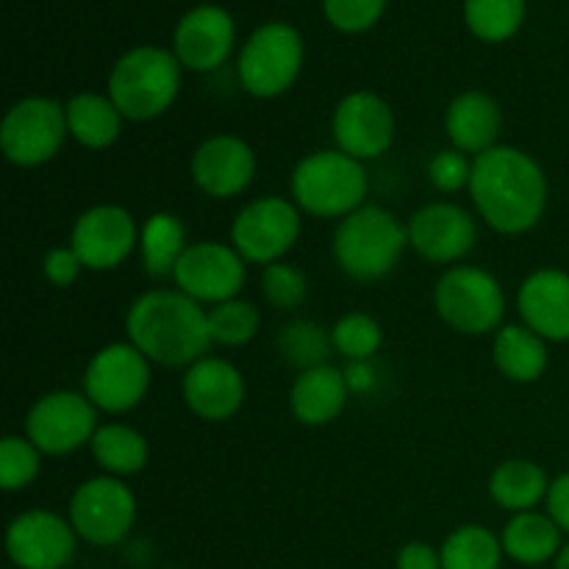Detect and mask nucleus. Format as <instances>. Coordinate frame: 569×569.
<instances>
[{
  "label": "nucleus",
  "mask_w": 569,
  "mask_h": 569,
  "mask_svg": "<svg viewBox=\"0 0 569 569\" xmlns=\"http://www.w3.org/2000/svg\"><path fill=\"white\" fill-rule=\"evenodd\" d=\"M67 128L70 137L76 139L81 148L89 150H106L120 139L122 120L120 109L109 94L98 92H78L67 100Z\"/></svg>",
  "instance_id": "393cba45"
},
{
  "label": "nucleus",
  "mask_w": 569,
  "mask_h": 569,
  "mask_svg": "<svg viewBox=\"0 0 569 569\" xmlns=\"http://www.w3.org/2000/svg\"><path fill=\"white\" fill-rule=\"evenodd\" d=\"M331 133L342 153L370 161L392 148L398 120H395L392 106L381 94L359 89L339 100L331 117Z\"/></svg>",
  "instance_id": "dca6fc26"
},
{
  "label": "nucleus",
  "mask_w": 569,
  "mask_h": 569,
  "mask_svg": "<svg viewBox=\"0 0 569 569\" xmlns=\"http://www.w3.org/2000/svg\"><path fill=\"white\" fill-rule=\"evenodd\" d=\"M472 176V159L456 148H442L433 153L428 161V178H431L433 189L442 194H453L459 189L470 187Z\"/></svg>",
  "instance_id": "4c0bfd02"
},
{
  "label": "nucleus",
  "mask_w": 569,
  "mask_h": 569,
  "mask_svg": "<svg viewBox=\"0 0 569 569\" xmlns=\"http://www.w3.org/2000/svg\"><path fill=\"white\" fill-rule=\"evenodd\" d=\"M331 342L339 356L359 365V361H370L378 353L383 342V328L372 315L348 311V315H342L333 322Z\"/></svg>",
  "instance_id": "72a5a7b5"
},
{
  "label": "nucleus",
  "mask_w": 569,
  "mask_h": 569,
  "mask_svg": "<svg viewBox=\"0 0 569 569\" xmlns=\"http://www.w3.org/2000/svg\"><path fill=\"white\" fill-rule=\"evenodd\" d=\"M244 264L248 261L239 256L233 244L203 239V242H194L183 250L181 261L172 272V281H176V289L198 300L200 306H217L239 298L244 278H248Z\"/></svg>",
  "instance_id": "ddd939ff"
},
{
  "label": "nucleus",
  "mask_w": 569,
  "mask_h": 569,
  "mask_svg": "<svg viewBox=\"0 0 569 569\" xmlns=\"http://www.w3.org/2000/svg\"><path fill=\"white\" fill-rule=\"evenodd\" d=\"M67 137V109L42 94L17 100L0 122V148L14 167L48 164Z\"/></svg>",
  "instance_id": "6e6552de"
},
{
  "label": "nucleus",
  "mask_w": 569,
  "mask_h": 569,
  "mask_svg": "<svg viewBox=\"0 0 569 569\" xmlns=\"http://www.w3.org/2000/svg\"><path fill=\"white\" fill-rule=\"evenodd\" d=\"M406 248H409V231L403 222L389 209L372 203L339 220L331 242L339 270L359 283L387 278L398 267Z\"/></svg>",
  "instance_id": "7ed1b4c3"
},
{
  "label": "nucleus",
  "mask_w": 569,
  "mask_h": 569,
  "mask_svg": "<svg viewBox=\"0 0 569 569\" xmlns=\"http://www.w3.org/2000/svg\"><path fill=\"white\" fill-rule=\"evenodd\" d=\"M387 0H322L328 22L345 33L367 31L383 14Z\"/></svg>",
  "instance_id": "e433bc0d"
},
{
  "label": "nucleus",
  "mask_w": 569,
  "mask_h": 569,
  "mask_svg": "<svg viewBox=\"0 0 569 569\" xmlns=\"http://www.w3.org/2000/svg\"><path fill=\"white\" fill-rule=\"evenodd\" d=\"M153 361L131 342L103 345L89 359L83 372V395L106 415H126L137 409L150 389Z\"/></svg>",
  "instance_id": "9d476101"
},
{
  "label": "nucleus",
  "mask_w": 569,
  "mask_h": 569,
  "mask_svg": "<svg viewBox=\"0 0 569 569\" xmlns=\"http://www.w3.org/2000/svg\"><path fill=\"white\" fill-rule=\"evenodd\" d=\"M42 470V450L28 437L9 433L0 442V487L6 492H20L31 487Z\"/></svg>",
  "instance_id": "f704fd0d"
},
{
  "label": "nucleus",
  "mask_w": 569,
  "mask_h": 569,
  "mask_svg": "<svg viewBox=\"0 0 569 569\" xmlns=\"http://www.w3.org/2000/svg\"><path fill=\"white\" fill-rule=\"evenodd\" d=\"M522 326L545 342H569V272L556 267L533 270L517 292Z\"/></svg>",
  "instance_id": "412c9836"
},
{
  "label": "nucleus",
  "mask_w": 569,
  "mask_h": 569,
  "mask_svg": "<svg viewBox=\"0 0 569 569\" xmlns=\"http://www.w3.org/2000/svg\"><path fill=\"white\" fill-rule=\"evenodd\" d=\"M545 506H548L550 520L561 528V533H567L569 537V472L559 476L556 481H550Z\"/></svg>",
  "instance_id": "a19ab883"
},
{
  "label": "nucleus",
  "mask_w": 569,
  "mask_h": 569,
  "mask_svg": "<svg viewBox=\"0 0 569 569\" xmlns=\"http://www.w3.org/2000/svg\"><path fill=\"white\" fill-rule=\"evenodd\" d=\"M78 533L50 509L17 515L6 528V553L17 569H64L76 559Z\"/></svg>",
  "instance_id": "4468645a"
},
{
  "label": "nucleus",
  "mask_w": 569,
  "mask_h": 569,
  "mask_svg": "<svg viewBox=\"0 0 569 569\" xmlns=\"http://www.w3.org/2000/svg\"><path fill=\"white\" fill-rule=\"evenodd\" d=\"M495 367L515 383H533L550 365L548 342L528 326H503L495 331Z\"/></svg>",
  "instance_id": "a878e982"
},
{
  "label": "nucleus",
  "mask_w": 569,
  "mask_h": 569,
  "mask_svg": "<svg viewBox=\"0 0 569 569\" xmlns=\"http://www.w3.org/2000/svg\"><path fill=\"white\" fill-rule=\"evenodd\" d=\"M303 67V39L287 22L256 28L239 53V81L253 98H278L287 92Z\"/></svg>",
  "instance_id": "0eeeda50"
},
{
  "label": "nucleus",
  "mask_w": 569,
  "mask_h": 569,
  "mask_svg": "<svg viewBox=\"0 0 569 569\" xmlns=\"http://www.w3.org/2000/svg\"><path fill=\"white\" fill-rule=\"evenodd\" d=\"M126 337L153 365L192 367L209 353V309L181 289H150L126 315Z\"/></svg>",
  "instance_id": "f03ea898"
},
{
  "label": "nucleus",
  "mask_w": 569,
  "mask_h": 569,
  "mask_svg": "<svg viewBox=\"0 0 569 569\" xmlns=\"http://www.w3.org/2000/svg\"><path fill=\"white\" fill-rule=\"evenodd\" d=\"M445 131H448L450 148L467 156H481L498 148V137L503 131V111L492 94L481 89H467L450 100L445 111Z\"/></svg>",
  "instance_id": "4be33fe9"
},
{
  "label": "nucleus",
  "mask_w": 569,
  "mask_h": 569,
  "mask_svg": "<svg viewBox=\"0 0 569 569\" xmlns=\"http://www.w3.org/2000/svg\"><path fill=\"white\" fill-rule=\"evenodd\" d=\"M237 39L231 14L220 6H198L181 17L172 37V53L181 67L194 72H211L228 59Z\"/></svg>",
  "instance_id": "aec40b11"
},
{
  "label": "nucleus",
  "mask_w": 569,
  "mask_h": 569,
  "mask_svg": "<svg viewBox=\"0 0 569 569\" xmlns=\"http://www.w3.org/2000/svg\"><path fill=\"white\" fill-rule=\"evenodd\" d=\"M439 556L442 569H500L506 553L498 533L478 522H467L445 537Z\"/></svg>",
  "instance_id": "c756f323"
},
{
  "label": "nucleus",
  "mask_w": 569,
  "mask_h": 569,
  "mask_svg": "<svg viewBox=\"0 0 569 569\" xmlns=\"http://www.w3.org/2000/svg\"><path fill=\"white\" fill-rule=\"evenodd\" d=\"M561 528L550 520L548 511H520L511 515V520L503 526L500 542H503V553L511 561L522 567H539L556 561L561 553Z\"/></svg>",
  "instance_id": "b1692460"
},
{
  "label": "nucleus",
  "mask_w": 569,
  "mask_h": 569,
  "mask_svg": "<svg viewBox=\"0 0 569 569\" xmlns=\"http://www.w3.org/2000/svg\"><path fill=\"white\" fill-rule=\"evenodd\" d=\"M181 395L194 417L206 422H226L242 409L244 378L228 359L203 356L183 372Z\"/></svg>",
  "instance_id": "6ab92c4d"
},
{
  "label": "nucleus",
  "mask_w": 569,
  "mask_h": 569,
  "mask_svg": "<svg viewBox=\"0 0 569 569\" xmlns=\"http://www.w3.org/2000/svg\"><path fill=\"white\" fill-rule=\"evenodd\" d=\"M70 248L78 253L83 270H117L139 248V226L122 206L98 203L76 220Z\"/></svg>",
  "instance_id": "2eb2a0df"
},
{
  "label": "nucleus",
  "mask_w": 569,
  "mask_h": 569,
  "mask_svg": "<svg viewBox=\"0 0 569 569\" xmlns=\"http://www.w3.org/2000/svg\"><path fill=\"white\" fill-rule=\"evenodd\" d=\"M89 448H92V456L100 470L114 478L137 476V472L148 467L150 459L148 439L133 426H126V422H106V426H100Z\"/></svg>",
  "instance_id": "c85d7f7f"
},
{
  "label": "nucleus",
  "mask_w": 569,
  "mask_h": 569,
  "mask_svg": "<svg viewBox=\"0 0 569 569\" xmlns=\"http://www.w3.org/2000/svg\"><path fill=\"white\" fill-rule=\"evenodd\" d=\"M259 328L261 311L250 300L233 298L209 309L211 342L222 345V348H242V345L253 342Z\"/></svg>",
  "instance_id": "473e14b6"
},
{
  "label": "nucleus",
  "mask_w": 569,
  "mask_h": 569,
  "mask_svg": "<svg viewBox=\"0 0 569 569\" xmlns=\"http://www.w3.org/2000/svg\"><path fill=\"white\" fill-rule=\"evenodd\" d=\"M261 295L278 311L300 309L309 298V278L300 267L276 261V264L261 270Z\"/></svg>",
  "instance_id": "c9c22d12"
},
{
  "label": "nucleus",
  "mask_w": 569,
  "mask_h": 569,
  "mask_svg": "<svg viewBox=\"0 0 569 569\" xmlns=\"http://www.w3.org/2000/svg\"><path fill=\"white\" fill-rule=\"evenodd\" d=\"M292 200L300 211L320 220H345L356 209L367 206L365 161L342 153L339 148L317 150L300 159L292 170Z\"/></svg>",
  "instance_id": "20e7f679"
},
{
  "label": "nucleus",
  "mask_w": 569,
  "mask_h": 569,
  "mask_svg": "<svg viewBox=\"0 0 569 569\" xmlns=\"http://www.w3.org/2000/svg\"><path fill=\"white\" fill-rule=\"evenodd\" d=\"M553 569H569V542L565 545V548H561V553L556 556Z\"/></svg>",
  "instance_id": "79ce46f5"
},
{
  "label": "nucleus",
  "mask_w": 569,
  "mask_h": 569,
  "mask_svg": "<svg viewBox=\"0 0 569 569\" xmlns=\"http://www.w3.org/2000/svg\"><path fill=\"white\" fill-rule=\"evenodd\" d=\"M178 89H181V61L172 50L142 44L128 50L111 67L109 98L126 120H156L176 103Z\"/></svg>",
  "instance_id": "39448f33"
},
{
  "label": "nucleus",
  "mask_w": 569,
  "mask_h": 569,
  "mask_svg": "<svg viewBox=\"0 0 569 569\" xmlns=\"http://www.w3.org/2000/svg\"><path fill=\"white\" fill-rule=\"evenodd\" d=\"M189 176L209 198H237L253 183L256 153L237 133H214L194 148Z\"/></svg>",
  "instance_id": "a211bd4d"
},
{
  "label": "nucleus",
  "mask_w": 569,
  "mask_h": 569,
  "mask_svg": "<svg viewBox=\"0 0 569 569\" xmlns=\"http://www.w3.org/2000/svg\"><path fill=\"white\" fill-rule=\"evenodd\" d=\"M395 569H442V556L428 542H409L395 556Z\"/></svg>",
  "instance_id": "ea45409f"
},
{
  "label": "nucleus",
  "mask_w": 569,
  "mask_h": 569,
  "mask_svg": "<svg viewBox=\"0 0 569 569\" xmlns=\"http://www.w3.org/2000/svg\"><path fill=\"white\" fill-rule=\"evenodd\" d=\"M409 248L431 264H456L472 253L478 242L476 217L459 203L437 200L411 214L406 222Z\"/></svg>",
  "instance_id": "f3484780"
},
{
  "label": "nucleus",
  "mask_w": 569,
  "mask_h": 569,
  "mask_svg": "<svg viewBox=\"0 0 569 569\" xmlns=\"http://www.w3.org/2000/svg\"><path fill=\"white\" fill-rule=\"evenodd\" d=\"M331 350V331H326V328L311 320H295L278 333V353L287 365L298 367L300 372L309 370V367L328 365Z\"/></svg>",
  "instance_id": "7c9ffc66"
},
{
  "label": "nucleus",
  "mask_w": 569,
  "mask_h": 569,
  "mask_svg": "<svg viewBox=\"0 0 569 569\" xmlns=\"http://www.w3.org/2000/svg\"><path fill=\"white\" fill-rule=\"evenodd\" d=\"M348 398V372L333 365H320L298 372L292 389H289V409H292L295 420L303 426L322 428L342 415Z\"/></svg>",
  "instance_id": "5701e85b"
},
{
  "label": "nucleus",
  "mask_w": 569,
  "mask_h": 569,
  "mask_svg": "<svg viewBox=\"0 0 569 569\" xmlns=\"http://www.w3.org/2000/svg\"><path fill=\"white\" fill-rule=\"evenodd\" d=\"M187 248V228L170 211H156L139 226V253L150 278H172Z\"/></svg>",
  "instance_id": "cd10ccee"
},
{
  "label": "nucleus",
  "mask_w": 569,
  "mask_h": 569,
  "mask_svg": "<svg viewBox=\"0 0 569 569\" xmlns=\"http://www.w3.org/2000/svg\"><path fill=\"white\" fill-rule=\"evenodd\" d=\"M300 239V209L281 194L256 198L239 209L231 226V244L248 264L270 267Z\"/></svg>",
  "instance_id": "9b49d317"
},
{
  "label": "nucleus",
  "mask_w": 569,
  "mask_h": 569,
  "mask_svg": "<svg viewBox=\"0 0 569 569\" xmlns=\"http://www.w3.org/2000/svg\"><path fill=\"white\" fill-rule=\"evenodd\" d=\"M433 309L456 333L483 337L503 328L506 292L492 272L472 264H453L439 276Z\"/></svg>",
  "instance_id": "423d86ee"
},
{
  "label": "nucleus",
  "mask_w": 569,
  "mask_h": 569,
  "mask_svg": "<svg viewBox=\"0 0 569 569\" xmlns=\"http://www.w3.org/2000/svg\"><path fill=\"white\" fill-rule=\"evenodd\" d=\"M67 520L83 542L94 548H114L137 522V498L122 478H89L72 492Z\"/></svg>",
  "instance_id": "1a4fd4ad"
},
{
  "label": "nucleus",
  "mask_w": 569,
  "mask_h": 569,
  "mask_svg": "<svg viewBox=\"0 0 569 569\" xmlns=\"http://www.w3.org/2000/svg\"><path fill=\"white\" fill-rule=\"evenodd\" d=\"M98 409L83 392L56 389L42 395L26 417V437L44 456H70L92 442L98 431Z\"/></svg>",
  "instance_id": "f8f14e48"
},
{
  "label": "nucleus",
  "mask_w": 569,
  "mask_h": 569,
  "mask_svg": "<svg viewBox=\"0 0 569 569\" xmlns=\"http://www.w3.org/2000/svg\"><path fill=\"white\" fill-rule=\"evenodd\" d=\"M548 472L531 459H506L489 476V495L511 515L537 509L548 498Z\"/></svg>",
  "instance_id": "bb28decb"
},
{
  "label": "nucleus",
  "mask_w": 569,
  "mask_h": 569,
  "mask_svg": "<svg viewBox=\"0 0 569 569\" xmlns=\"http://www.w3.org/2000/svg\"><path fill=\"white\" fill-rule=\"evenodd\" d=\"M465 17L470 31L483 42H506L526 17V0H467Z\"/></svg>",
  "instance_id": "2f4dec72"
},
{
  "label": "nucleus",
  "mask_w": 569,
  "mask_h": 569,
  "mask_svg": "<svg viewBox=\"0 0 569 569\" xmlns=\"http://www.w3.org/2000/svg\"><path fill=\"white\" fill-rule=\"evenodd\" d=\"M83 264L78 259L76 250L70 244H59V248H50L42 256V276L48 278L53 287H72L81 276Z\"/></svg>",
  "instance_id": "58836bf2"
},
{
  "label": "nucleus",
  "mask_w": 569,
  "mask_h": 569,
  "mask_svg": "<svg viewBox=\"0 0 569 569\" xmlns=\"http://www.w3.org/2000/svg\"><path fill=\"white\" fill-rule=\"evenodd\" d=\"M470 198L492 231L520 237L539 226L548 209V176L531 153L498 144L472 159Z\"/></svg>",
  "instance_id": "f257e3e1"
}]
</instances>
